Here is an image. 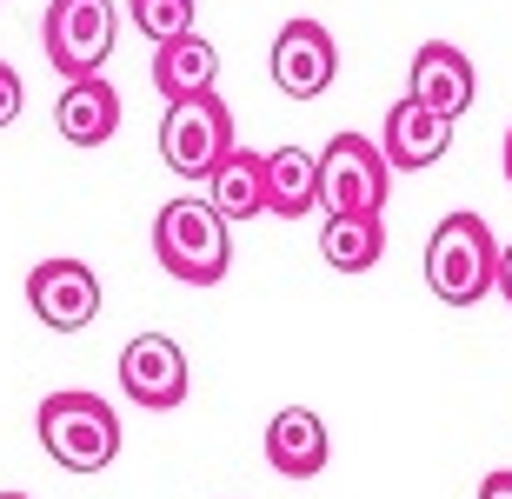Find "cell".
<instances>
[{"label":"cell","instance_id":"obj_1","mask_svg":"<svg viewBox=\"0 0 512 499\" xmlns=\"http://www.w3.org/2000/svg\"><path fill=\"white\" fill-rule=\"evenodd\" d=\"M34 433L47 446V460L67 466V473H100L120 453V413L100 393H80V386H60L40 400Z\"/></svg>","mask_w":512,"mask_h":499},{"label":"cell","instance_id":"obj_2","mask_svg":"<svg viewBox=\"0 0 512 499\" xmlns=\"http://www.w3.org/2000/svg\"><path fill=\"white\" fill-rule=\"evenodd\" d=\"M153 260L180 280V287H220L233 267L227 220L207 200H167L153 213Z\"/></svg>","mask_w":512,"mask_h":499},{"label":"cell","instance_id":"obj_3","mask_svg":"<svg viewBox=\"0 0 512 499\" xmlns=\"http://www.w3.org/2000/svg\"><path fill=\"white\" fill-rule=\"evenodd\" d=\"M493 267H499V240L479 213H446L426 240V287L439 307H479L493 293Z\"/></svg>","mask_w":512,"mask_h":499},{"label":"cell","instance_id":"obj_4","mask_svg":"<svg viewBox=\"0 0 512 499\" xmlns=\"http://www.w3.org/2000/svg\"><path fill=\"white\" fill-rule=\"evenodd\" d=\"M386 187H393V167L366 134H333L313 154V207L320 213H380Z\"/></svg>","mask_w":512,"mask_h":499},{"label":"cell","instance_id":"obj_5","mask_svg":"<svg viewBox=\"0 0 512 499\" xmlns=\"http://www.w3.org/2000/svg\"><path fill=\"white\" fill-rule=\"evenodd\" d=\"M114 34H120L114 0H47V14H40V47H47V67L60 80L100 74L114 54Z\"/></svg>","mask_w":512,"mask_h":499},{"label":"cell","instance_id":"obj_6","mask_svg":"<svg viewBox=\"0 0 512 499\" xmlns=\"http://www.w3.org/2000/svg\"><path fill=\"white\" fill-rule=\"evenodd\" d=\"M233 147V107L220 94H187L167 100V120H160V154L180 180H207L213 160Z\"/></svg>","mask_w":512,"mask_h":499},{"label":"cell","instance_id":"obj_7","mask_svg":"<svg viewBox=\"0 0 512 499\" xmlns=\"http://www.w3.org/2000/svg\"><path fill=\"white\" fill-rule=\"evenodd\" d=\"M187 386H193V373H187V353H180L173 333H133L120 346V393L140 413H173L187 400Z\"/></svg>","mask_w":512,"mask_h":499},{"label":"cell","instance_id":"obj_8","mask_svg":"<svg viewBox=\"0 0 512 499\" xmlns=\"http://www.w3.org/2000/svg\"><path fill=\"white\" fill-rule=\"evenodd\" d=\"M27 307H34L40 327L54 333H80L100 320V280L87 260H74V253H54V260H40L34 273H27Z\"/></svg>","mask_w":512,"mask_h":499},{"label":"cell","instance_id":"obj_9","mask_svg":"<svg viewBox=\"0 0 512 499\" xmlns=\"http://www.w3.org/2000/svg\"><path fill=\"white\" fill-rule=\"evenodd\" d=\"M340 74V47L320 20H286L273 34V87L286 100H320Z\"/></svg>","mask_w":512,"mask_h":499},{"label":"cell","instance_id":"obj_10","mask_svg":"<svg viewBox=\"0 0 512 499\" xmlns=\"http://www.w3.org/2000/svg\"><path fill=\"white\" fill-rule=\"evenodd\" d=\"M406 100L426 107V114H439V120L466 114V107L479 100V74H473V60H466V47H453V40H426V47L413 54Z\"/></svg>","mask_w":512,"mask_h":499},{"label":"cell","instance_id":"obj_11","mask_svg":"<svg viewBox=\"0 0 512 499\" xmlns=\"http://www.w3.org/2000/svg\"><path fill=\"white\" fill-rule=\"evenodd\" d=\"M326 460H333V433H326L320 413L306 406H280L266 420V466L286 473V480H320Z\"/></svg>","mask_w":512,"mask_h":499},{"label":"cell","instance_id":"obj_12","mask_svg":"<svg viewBox=\"0 0 512 499\" xmlns=\"http://www.w3.org/2000/svg\"><path fill=\"white\" fill-rule=\"evenodd\" d=\"M54 127L67 147H107L120 134V94L107 74H87V80H67L54 100Z\"/></svg>","mask_w":512,"mask_h":499},{"label":"cell","instance_id":"obj_13","mask_svg":"<svg viewBox=\"0 0 512 499\" xmlns=\"http://www.w3.org/2000/svg\"><path fill=\"white\" fill-rule=\"evenodd\" d=\"M373 147H380L386 167L426 173V167L446 160V147H453V120H439V114H426V107H413V100H399L393 114H386V134L373 140Z\"/></svg>","mask_w":512,"mask_h":499},{"label":"cell","instance_id":"obj_14","mask_svg":"<svg viewBox=\"0 0 512 499\" xmlns=\"http://www.w3.org/2000/svg\"><path fill=\"white\" fill-rule=\"evenodd\" d=\"M207 207L220 213L227 227H240V220L266 213V160L253 154V147H227V154L213 160V173H207Z\"/></svg>","mask_w":512,"mask_h":499},{"label":"cell","instance_id":"obj_15","mask_svg":"<svg viewBox=\"0 0 512 499\" xmlns=\"http://www.w3.org/2000/svg\"><path fill=\"white\" fill-rule=\"evenodd\" d=\"M220 80V47L200 34H180V40H160L153 47V87L167 100H187V94H213Z\"/></svg>","mask_w":512,"mask_h":499},{"label":"cell","instance_id":"obj_16","mask_svg":"<svg viewBox=\"0 0 512 499\" xmlns=\"http://www.w3.org/2000/svg\"><path fill=\"white\" fill-rule=\"evenodd\" d=\"M320 253L333 273H373L386 253V220L380 213H326L320 220Z\"/></svg>","mask_w":512,"mask_h":499},{"label":"cell","instance_id":"obj_17","mask_svg":"<svg viewBox=\"0 0 512 499\" xmlns=\"http://www.w3.org/2000/svg\"><path fill=\"white\" fill-rule=\"evenodd\" d=\"M260 160H266V213L306 220L313 213V154L306 147H273Z\"/></svg>","mask_w":512,"mask_h":499},{"label":"cell","instance_id":"obj_18","mask_svg":"<svg viewBox=\"0 0 512 499\" xmlns=\"http://www.w3.org/2000/svg\"><path fill=\"white\" fill-rule=\"evenodd\" d=\"M127 20L140 27V34L160 47V40H180L193 34V20H200V7L193 0H127Z\"/></svg>","mask_w":512,"mask_h":499},{"label":"cell","instance_id":"obj_19","mask_svg":"<svg viewBox=\"0 0 512 499\" xmlns=\"http://www.w3.org/2000/svg\"><path fill=\"white\" fill-rule=\"evenodd\" d=\"M20 100H27V94H20V74L0 60V127H14V120H20Z\"/></svg>","mask_w":512,"mask_h":499},{"label":"cell","instance_id":"obj_20","mask_svg":"<svg viewBox=\"0 0 512 499\" xmlns=\"http://www.w3.org/2000/svg\"><path fill=\"white\" fill-rule=\"evenodd\" d=\"M493 293H499V300H506V307H512V240H506V247H499V267H493Z\"/></svg>","mask_w":512,"mask_h":499},{"label":"cell","instance_id":"obj_21","mask_svg":"<svg viewBox=\"0 0 512 499\" xmlns=\"http://www.w3.org/2000/svg\"><path fill=\"white\" fill-rule=\"evenodd\" d=\"M479 499H512V466L486 473V480H479Z\"/></svg>","mask_w":512,"mask_h":499},{"label":"cell","instance_id":"obj_22","mask_svg":"<svg viewBox=\"0 0 512 499\" xmlns=\"http://www.w3.org/2000/svg\"><path fill=\"white\" fill-rule=\"evenodd\" d=\"M506 180H512V127H506Z\"/></svg>","mask_w":512,"mask_h":499},{"label":"cell","instance_id":"obj_23","mask_svg":"<svg viewBox=\"0 0 512 499\" xmlns=\"http://www.w3.org/2000/svg\"><path fill=\"white\" fill-rule=\"evenodd\" d=\"M0 499H27V493H0Z\"/></svg>","mask_w":512,"mask_h":499}]
</instances>
